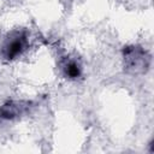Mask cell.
I'll use <instances>...</instances> for the list:
<instances>
[{
	"label": "cell",
	"mask_w": 154,
	"mask_h": 154,
	"mask_svg": "<svg viewBox=\"0 0 154 154\" xmlns=\"http://www.w3.org/2000/svg\"><path fill=\"white\" fill-rule=\"evenodd\" d=\"M124 70L131 75L146 73L150 67V54L147 49L138 45L125 46L122 51Z\"/></svg>",
	"instance_id": "cell-1"
},
{
	"label": "cell",
	"mask_w": 154,
	"mask_h": 154,
	"mask_svg": "<svg viewBox=\"0 0 154 154\" xmlns=\"http://www.w3.org/2000/svg\"><path fill=\"white\" fill-rule=\"evenodd\" d=\"M28 46V36L24 30H14L10 32L2 46H1V57L5 60H14L25 51Z\"/></svg>",
	"instance_id": "cell-2"
},
{
	"label": "cell",
	"mask_w": 154,
	"mask_h": 154,
	"mask_svg": "<svg viewBox=\"0 0 154 154\" xmlns=\"http://www.w3.org/2000/svg\"><path fill=\"white\" fill-rule=\"evenodd\" d=\"M30 102L28 101H17V100H8L0 106V118L2 119H14L23 113L26 112L29 108Z\"/></svg>",
	"instance_id": "cell-3"
},
{
	"label": "cell",
	"mask_w": 154,
	"mask_h": 154,
	"mask_svg": "<svg viewBox=\"0 0 154 154\" xmlns=\"http://www.w3.org/2000/svg\"><path fill=\"white\" fill-rule=\"evenodd\" d=\"M63 73L69 79H77L82 75V65L77 59L66 58L61 65Z\"/></svg>",
	"instance_id": "cell-4"
}]
</instances>
